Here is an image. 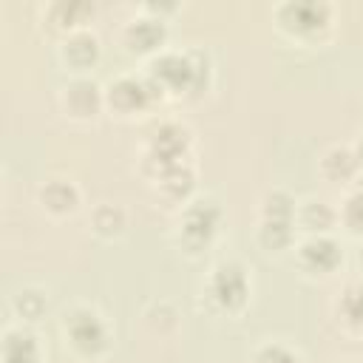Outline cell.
<instances>
[{
    "instance_id": "30bf717a",
    "label": "cell",
    "mask_w": 363,
    "mask_h": 363,
    "mask_svg": "<svg viewBox=\"0 0 363 363\" xmlns=\"http://www.w3.org/2000/svg\"><path fill=\"white\" fill-rule=\"evenodd\" d=\"M40 201L45 204V210L51 213H74L77 204H79V190L65 182V179H51L43 190H40Z\"/></svg>"
},
{
    "instance_id": "ac0fdd59",
    "label": "cell",
    "mask_w": 363,
    "mask_h": 363,
    "mask_svg": "<svg viewBox=\"0 0 363 363\" xmlns=\"http://www.w3.org/2000/svg\"><path fill=\"white\" fill-rule=\"evenodd\" d=\"M264 218L267 221H292L295 218V201L284 190H272L264 196Z\"/></svg>"
},
{
    "instance_id": "44dd1931",
    "label": "cell",
    "mask_w": 363,
    "mask_h": 363,
    "mask_svg": "<svg viewBox=\"0 0 363 363\" xmlns=\"http://www.w3.org/2000/svg\"><path fill=\"white\" fill-rule=\"evenodd\" d=\"M252 363H301V360H298V354H292L286 346H281V343H267V346H261V349L255 352Z\"/></svg>"
},
{
    "instance_id": "e0dca14e",
    "label": "cell",
    "mask_w": 363,
    "mask_h": 363,
    "mask_svg": "<svg viewBox=\"0 0 363 363\" xmlns=\"http://www.w3.org/2000/svg\"><path fill=\"white\" fill-rule=\"evenodd\" d=\"M91 224H94V230L99 235H119L122 227H125V213L119 207H113V204H102V207L94 210Z\"/></svg>"
},
{
    "instance_id": "5b68a950",
    "label": "cell",
    "mask_w": 363,
    "mask_h": 363,
    "mask_svg": "<svg viewBox=\"0 0 363 363\" xmlns=\"http://www.w3.org/2000/svg\"><path fill=\"white\" fill-rule=\"evenodd\" d=\"M281 23L286 31H295V34H315L326 26L329 20V9L323 3H286L281 6L278 11Z\"/></svg>"
},
{
    "instance_id": "277c9868",
    "label": "cell",
    "mask_w": 363,
    "mask_h": 363,
    "mask_svg": "<svg viewBox=\"0 0 363 363\" xmlns=\"http://www.w3.org/2000/svg\"><path fill=\"white\" fill-rule=\"evenodd\" d=\"M156 82L153 79H136V77H119L111 88H108V105L119 113H133L139 108H145L153 96H156ZM162 91V88H159Z\"/></svg>"
},
{
    "instance_id": "603a6c76",
    "label": "cell",
    "mask_w": 363,
    "mask_h": 363,
    "mask_svg": "<svg viewBox=\"0 0 363 363\" xmlns=\"http://www.w3.org/2000/svg\"><path fill=\"white\" fill-rule=\"evenodd\" d=\"M354 156H357V162L363 164V133H360V139H357V153H354Z\"/></svg>"
},
{
    "instance_id": "2e32d148",
    "label": "cell",
    "mask_w": 363,
    "mask_h": 363,
    "mask_svg": "<svg viewBox=\"0 0 363 363\" xmlns=\"http://www.w3.org/2000/svg\"><path fill=\"white\" fill-rule=\"evenodd\" d=\"M258 241L264 250H284L289 247L292 241V221H261V230H258Z\"/></svg>"
},
{
    "instance_id": "9a60e30c",
    "label": "cell",
    "mask_w": 363,
    "mask_h": 363,
    "mask_svg": "<svg viewBox=\"0 0 363 363\" xmlns=\"http://www.w3.org/2000/svg\"><path fill=\"white\" fill-rule=\"evenodd\" d=\"M298 218H301V224L306 227V230H312V233H326L332 224H335V210L329 207V204H323V201H306L303 207H301V213H298Z\"/></svg>"
},
{
    "instance_id": "6da1fadb",
    "label": "cell",
    "mask_w": 363,
    "mask_h": 363,
    "mask_svg": "<svg viewBox=\"0 0 363 363\" xmlns=\"http://www.w3.org/2000/svg\"><path fill=\"white\" fill-rule=\"evenodd\" d=\"M65 335H68L71 346H74L79 354H85V357L102 354V352L108 349V343H111V335H108L105 320H102L96 312L85 309V306L74 309V312L65 318Z\"/></svg>"
},
{
    "instance_id": "8992f818",
    "label": "cell",
    "mask_w": 363,
    "mask_h": 363,
    "mask_svg": "<svg viewBox=\"0 0 363 363\" xmlns=\"http://www.w3.org/2000/svg\"><path fill=\"white\" fill-rule=\"evenodd\" d=\"M343 252L337 247V241H332L329 235H312L303 247H301V267L318 275L332 272L340 264Z\"/></svg>"
},
{
    "instance_id": "7a4b0ae2",
    "label": "cell",
    "mask_w": 363,
    "mask_h": 363,
    "mask_svg": "<svg viewBox=\"0 0 363 363\" xmlns=\"http://www.w3.org/2000/svg\"><path fill=\"white\" fill-rule=\"evenodd\" d=\"M250 295V284H247V272L241 264L235 261H224L213 269L210 275V298L216 301L218 309H227V312H235L244 306Z\"/></svg>"
},
{
    "instance_id": "4fadbf2b",
    "label": "cell",
    "mask_w": 363,
    "mask_h": 363,
    "mask_svg": "<svg viewBox=\"0 0 363 363\" xmlns=\"http://www.w3.org/2000/svg\"><path fill=\"white\" fill-rule=\"evenodd\" d=\"M62 54H65V60H68L71 65L85 68V65H91V62L99 57L96 37H94V34H88V31H77V34H71V37H68V43H65Z\"/></svg>"
},
{
    "instance_id": "9c48e42d",
    "label": "cell",
    "mask_w": 363,
    "mask_h": 363,
    "mask_svg": "<svg viewBox=\"0 0 363 363\" xmlns=\"http://www.w3.org/2000/svg\"><path fill=\"white\" fill-rule=\"evenodd\" d=\"M3 363H40V346L31 332L11 329L3 337Z\"/></svg>"
},
{
    "instance_id": "7c38bea8",
    "label": "cell",
    "mask_w": 363,
    "mask_h": 363,
    "mask_svg": "<svg viewBox=\"0 0 363 363\" xmlns=\"http://www.w3.org/2000/svg\"><path fill=\"white\" fill-rule=\"evenodd\" d=\"M335 309L349 329H363V284H349L340 292Z\"/></svg>"
},
{
    "instance_id": "5bb4252c",
    "label": "cell",
    "mask_w": 363,
    "mask_h": 363,
    "mask_svg": "<svg viewBox=\"0 0 363 363\" xmlns=\"http://www.w3.org/2000/svg\"><path fill=\"white\" fill-rule=\"evenodd\" d=\"M156 182H159V190H162L170 201H182V199H187V193L193 190V173H190V167H184V164H176V167L164 170L162 176H156Z\"/></svg>"
},
{
    "instance_id": "d6986e66",
    "label": "cell",
    "mask_w": 363,
    "mask_h": 363,
    "mask_svg": "<svg viewBox=\"0 0 363 363\" xmlns=\"http://www.w3.org/2000/svg\"><path fill=\"white\" fill-rule=\"evenodd\" d=\"M14 306H17V312L23 315V318H28V320H37L45 309H48V301L37 292V289H23L17 298H14Z\"/></svg>"
},
{
    "instance_id": "52a82bcc",
    "label": "cell",
    "mask_w": 363,
    "mask_h": 363,
    "mask_svg": "<svg viewBox=\"0 0 363 363\" xmlns=\"http://www.w3.org/2000/svg\"><path fill=\"white\" fill-rule=\"evenodd\" d=\"M62 102H65V111H68L71 116H94V113L99 111L102 96H99L96 82H91V79H74V82L65 88Z\"/></svg>"
},
{
    "instance_id": "ffe728a7",
    "label": "cell",
    "mask_w": 363,
    "mask_h": 363,
    "mask_svg": "<svg viewBox=\"0 0 363 363\" xmlns=\"http://www.w3.org/2000/svg\"><path fill=\"white\" fill-rule=\"evenodd\" d=\"M343 224L352 230V233H363V190L352 193L343 204Z\"/></svg>"
},
{
    "instance_id": "cb8c5ba5",
    "label": "cell",
    "mask_w": 363,
    "mask_h": 363,
    "mask_svg": "<svg viewBox=\"0 0 363 363\" xmlns=\"http://www.w3.org/2000/svg\"><path fill=\"white\" fill-rule=\"evenodd\" d=\"M360 264H363V250H360Z\"/></svg>"
},
{
    "instance_id": "7402d4cb",
    "label": "cell",
    "mask_w": 363,
    "mask_h": 363,
    "mask_svg": "<svg viewBox=\"0 0 363 363\" xmlns=\"http://www.w3.org/2000/svg\"><path fill=\"white\" fill-rule=\"evenodd\" d=\"M57 14H62V26H74V23H79V17L82 14H88L91 11V6H85V3H62V6H57L54 9Z\"/></svg>"
},
{
    "instance_id": "3957f363",
    "label": "cell",
    "mask_w": 363,
    "mask_h": 363,
    "mask_svg": "<svg viewBox=\"0 0 363 363\" xmlns=\"http://www.w3.org/2000/svg\"><path fill=\"white\" fill-rule=\"evenodd\" d=\"M221 221V210L213 199L193 201L182 216V244L187 250H201L213 241Z\"/></svg>"
},
{
    "instance_id": "ba28073f",
    "label": "cell",
    "mask_w": 363,
    "mask_h": 363,
    "mask_svg": "<svg viewBox=\"0 0 363 363\" xmlns=\"http://www.w3.org/2000/svg\"><path fill=\"white\" fill-rule=\"evenodd\" d=\"M125 43L130 51H153L164 43V23L162 20H153V17H142V20H133L128 28H125Z\"/></svg>"
},
{
    "instance_id": "8fae6325",
    "label": "cell",
    "mask_w": 363,
    "mask_h": 363,
    "mask_svg": "<svg viewBox=\"0 0 363 363\" xmlns=\"http://www.w3.org/2000/svg\"><path fill=\"white\" fill-rule=\"evenodd\" d=\"M357 167H360L357 156H354L352 150H346V147H332V150L323 156V162H320L323 176L332 179V182H346V179H352V176L357 173Z\"/></svg>"
}]
</instances>
